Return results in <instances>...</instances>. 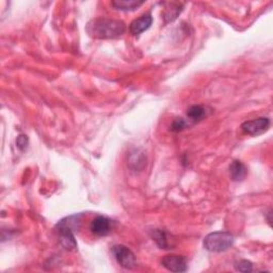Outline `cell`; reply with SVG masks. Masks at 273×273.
Instances as JSON below:
<instances>
[{
    "instance_id": "cell-1",
    "label": "cell",
    "mask_w": 273,
    "mask_h": 273,
    "mask_svg": "<svg viewBox=\"0 0 273 273\" xmlns=\"http://www.w3.org/2000/svg\"><path fill=\"white\" fill-rule=\"evenodd\" d=\"M85 30L91 37L99 40H110L122 36L126 31V26L122 21L99 17L87 24Z\"/></svg>"
},
{
    "instance_id": "cell-2",
    "label": "cell",
    "mask_w": 273,
    "mask_h": 273,
    "mask_svg": "<svg viewBox=\"0 0 273 273\" xmlns=\"http://www.w3.org/2000/svg\"><path fill=\"white\" fill-rule=\"evenodd\" d=\"M235 241V237H234L231 233L228 232H214L210 233L205 237L204 239V248L209 252H224L229 250Z\"/></svg>"
},
{
    "instance_id": "cell-3",
    "label": "cell",
    "mask_w": 273,
    "mask_h": 273,
    "mask_svg": "<svg viewBox=\"0 0 273 273\" xmlns=\"http://www.w3.org/2000/svg\"><path fill=\"white\" fill-rule=\"evenodd\" d=\"M112 254L116 261L125 269H133L136 266V259L133 253L125 246L118 245L112 248Z\"/></svg>"
},
{
    "instance_id": "cell-4",
    "label": "cell",
    "mask_w": 273,
    "mask_h": 273,
    "mask_svg": "<svg viewBox=\"0 0 273 273\" xmlns=\"http://www.w3.org/2000/svg\"><path fill=\"white\" fill-rule=\"evenodd\" d=\"M269 127L270 120L268 118H258L241 124V130L250 135H259L266 132Z\"/></svg>"
},
{
    "instance_id": "cell-5",
    "label": "cell",
    "mask_w": 273,
    "mask_h": 273,
    "mask_svg": "<svg viewBox=\"0 0 273 273\" xmlns=\"http://www.w3.org/2000/svg\"><path fill=\"white\" fill-rule=\"evenodd\" d=\"M161 265L171 272H185L188 268L187 259L175 254L165 255L161 260Z\"/></svg>"
},
{
    "instance_id": "cell-6",
    "label": "cell",
    "mask_w": 273,
    "mask_h": 273,
    "mask_svg": "<svg viewBox=\"0 0 273 273\" xmlns=\"http://www.w3.org/2000/svg\"><path fill=\"white\" fill-rule=\"evenodd\" d=\"M90 231L96 236H107L111 231V221L103 216L96 217L90 224Z\"/></svg>"
},
{
    "instance_id": "cell-7",
    "label": "cell",
    "mask_w": 273,
    "mask_h": 273,
    "mask_svg": "<svg viewBox=\"0 0 273 273\" xmlns=\"http://www.w3.org/2000/svg\"><path fill=\"white\" fill-rule=\"evenodd\" d=\"M57 231L59 233L60 236V243L63 248H65L66 250H76L77 249V242L75 239L74 234L75 232L72 231L71 229L65 228L63 225H59V224H57Z\"/></svg>"
},
{
    "instance_id": "cell-8",
    "label": "cell",
    "mask_w": 273,
    "mask_h": 273,
    "mask_svg": "<svg viewBox=\"0 0 273 273\" xmlns=\"http://www.w3.org/2000/svg\"><path fill=\"white\" fill-rule=\"evenodd\" d=\"M153 24V17L150 13L143 14L139 18L134 19V21L129 26V31L133 35H139L142 32L146 31Z\"/></svg>"
},
{
    "instance_id": "cell-9",
    "label": "cell",
    "mask_w": 273,
    "mask_h": 273,
    "mask_svg": "<svg viewBox=\"0 0 273 273\" xmlns=\"http://www.w3.org/2000/svg\"><path fill=\"white\" fill-rule=\"evenodd\" d=\"M230 174L233 180L241 181L246 178L248 169L240 160H234L230 165Z\"/></svg>"
},
{
    "instance_id": "cell-10",
    "label": "cell",
    "mask_w": 273,
    "mask_h": 273,
    "mask_svg": "<svg viewBox=\"0 0 273 273\" xmlns=\"http://www.w3.org/2000/svg\"><path fill=\"white\" fill-rule=\"evenodd\" d=\"M142 5H144V2H136V0H116V2L111 3V6L115 10L125 12L134 11L135 9L140 8Z\"/></svg>"
},
{
    "instance_id": "cell-11",
    "label": "cell",
    "mask_w": 273,
    "mask_h": 273,
    "mask_svg": "<svg viewBox=\"0 0 273 273\" xmlns=\"http://www.w3.org/2000/svg\"><path fill=\"white\" fill-rule=\"evenodd\" d=\"M206 115H207L206 107H204V106L194 105V106H191L187 110V116L194 123L202 121Z\"/></svg>"
},
{
    "instance_id": "cell-12",
    "label": "cell",
    "mask_w": 273,
    "mask_h": 273,
    "mask_svg": "<svg viewBox=\"0 0 273 273\" xmlns=\"http://www.w3.org/2000/svg\"><path fill=\"white\" fill-rule=\"evenodd\" d=\"M171 5V10L167 9L165 10V12L163 13V18L165 23H171L175 19L177 18V16L180 14V12L183 11L181 9V5L179 4H170Z\"/></svg>"
},
{
    "instance_id": "cell-13",
    "label": "cell",
    "mask_w": 273,
    "mask_h": 273,
    "mask_svg": "<svg viewBox=\"0 0 273 273\" xmlns=\"http://www.w3.org/2000/svg\"><path fill=\"white\" fill-rule=\"evenodd\" d=\"M152 238L153 240L157 243V246L160 249H169V243L167 239V235L161 230H154L152 232Z\"/></svg>"
},
{
    "instance_id": "cell-14",
    "label": "cell",
    "mask_w": 273,
    "mask_h": 273,
    "mask_svg": "<svg viewBox=\"0 0 273 273\" xmlns=\"http://www.w3.org/2000/svg\"><path fill=\"white\" fill-rule=\"evenodd\" d=\"M235 268L237 271H240V272H251L253 270V264L250 260L242 259L236 262Z\"/></svg>"
},
{
    "instance_id": "cell-15",
    "label": "cell",
    "mask_w": 273,
    "mask_h": 273,
    "mask_svg": "<svg viewBox=\"0 0 273 273\" xmlns=\"http://www.w3.org/2000/svg\"><path fill=\"white\" fill-rule=\"evenodd\" d=\"M186 125H187V123L185 122L184 119H176V120H174V122L172 123L170 129L172 131H180L185 127H186Z\"/></svg>"
},
{
    "instance_id": "cell-16",
    "label": "cell",
    "mask_w": 273,
    "mask_h": 273,
    "mask_svg": "<svg viewBox=\"0 0 273 273\" xmlns=\"http://www.w3.org/2000/svg\"><path fill=\"white\" fill-rule=\"evenodd\" d=\"M16 144H17L19 150H22V151L26 150L27 145H28V138H27V135H25V134L19 135L18 138H17V140H16Z\"/></svg>"
}]
</instances>
